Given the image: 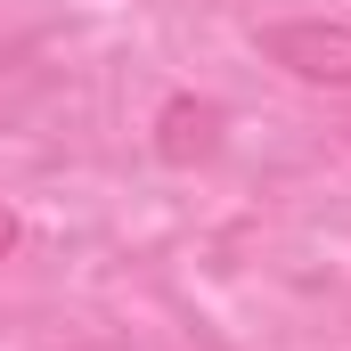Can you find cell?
<instances>
[{"mask_svg":"<svg viewBox=\"0 0 351 351\" xmlns=\"http://www.w3.org/2000/svg\"><path fill=\"white\" fill-rule=\"evenodd\" d=\"M262 58L294 82L351 90V16H302V25H262Z\"/></svg>","mask_w":351,"mask_h":351,"instance_id":"cell-1","label":"cell"},{"mask_svg":"<svg viewBox=\"0 0 351 351\" xmlns=\"http://www.w3.org/2000/svg\"><path fill=\"white\" fill-rule=\"evenodd\" d=\"M221 123H229V114H221L213 98H172V106H164V139H156L164 164H204V156L221 147Z\"/></svg>","mask_w":351,"mask_h":351,"instance_id":"cell-2","label":"cell"},{"mask_svg":"<svg viewBox=\"0 0 351 351\" xmlns=\"http://www.w3.org/2000/svg\"><path fill=\"white\" fill-rule=\"evenodd\" d=\"M343 139H351V123H343Z\"/></svg>","mask_w":351,"mask_h":351,"instance_id":"cell-3","label":"cell"}]
</instances>
